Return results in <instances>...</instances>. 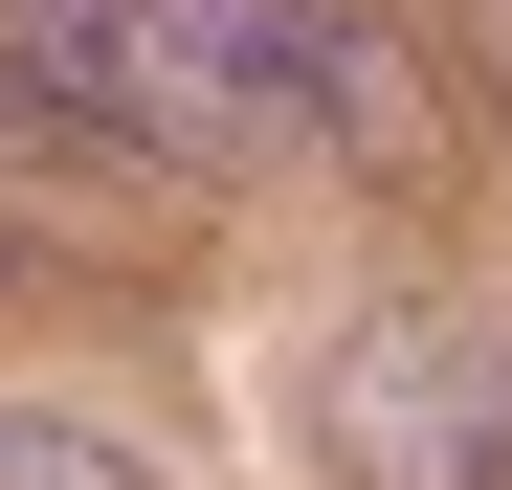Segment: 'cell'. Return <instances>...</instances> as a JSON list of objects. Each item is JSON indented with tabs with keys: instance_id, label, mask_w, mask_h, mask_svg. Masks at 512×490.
I'll use <instances>...</instances> for the list:
<instances>
[{
	"instance_id": "cell-1",
	"label": "cell",
	"mask_w": 512,
	"mask_h": 490,
	"mask_svg": "<svg viewBox=\"0 0 512 490\" xmlns=\"http://www.w3.org/2000/svg\"><path fill=\"white\" fill-rule=\"evenodd\" d=\"M334 0H0V134H90L134 179H245L312 134Z\"/></svg>"
},
{
	"instance_id": "cell-2",
	"label": "cell",
	"mask_w": 512,
	"mask_h": 490,
	"mask_svg": "<svg viewBox=\"0 0 512 490\" xmlns=\"http://www.w3.org/2000/svg\"><path fill=\"white\" fill-rule=\"evenodd\" d=\"M312 468L334 490H512V312L379 290L312 357Z\"/></svg>"
},
{
	"instance_id": "cell-3",
	"label": "cell",
	"mask_w": 512,
	"mask_h": 490,
	"mask_svg": "<svg viewBox=\"0 0 512 490\" xmlns=\"http://www.w3.org/2000/svg\"><path fill=\"white\" fill-rule=\"evenodd\" d=\"M312 134L357 156V179L446 201V45H423L401 0H334V45H312Z\"/></svg>"
},
{
	"instance_id": "cell-4",
	"label": "cell",
	"mask_w": 512,
	"mask_h": 490,
	"mask_svg": "<svg viewBox=\"0 0 512 490\" xmlns=\"http://www.w3.org/2000/svg\"><path fill=\"white\" fill-rule=\"evenodd\" d=\"M0 490H134V446H90V424H45V401H0Z\"/></svg>"
},
{
	"instance_id": "cell-5",
	"label": "cell",
	"mask_w": 512,
	"mask_h": 490,
	"mask_svg": "<svg viewBox=\"0 0 512 490\" xmlns=\"http://www.w3.org/2000/svg\"><path fill=\"white\" fill-rule=\"evenodd\" d=\"M446 67H468V90L512 112V0H446Z\"/></svg>"
},
{
	"instance_id": "cell-6",
	"label": "cell",
	"mask_w": 512,
	"mask_h": 490,
	"mask_svg": "<svg viewBox=\"0 0 512 490\" xmlns=\"http://www.w3.org/2000/svg\"><path fill=\"white\" fill-rule=\"evenodd\" d=\"M0 268H23V179H0Z\"/></svg>"
}]
</instances>
